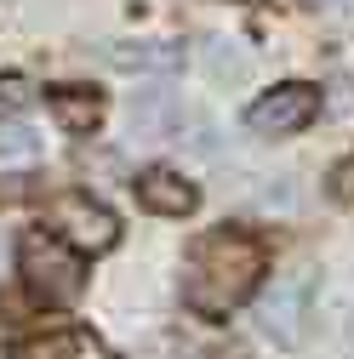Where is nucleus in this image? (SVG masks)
Listing matches in <instances>:
<instances>
[{
    "label": "nucleus",
    "mask_w": 354,
    "mask_h": 359,
    "mask_svg": "<svg viewBox=\"0 0 354 359\" xmlns=\"http://www.w3.org/2000/svg\"><path fill=\"white\" fill-rule=\"evenodd\" d=\"M263 280V245L240 229H211L189 245L183 262V302L206 320L217 313H235Z\"/></svg>",
    "instance_id": "nucleus-1"
},
{
    "label": "nucleus",
    "mask_w": 354,
    "mask_h": 359,
    "mask_svg": "<svg viewBox=\"0 0 354 359\" xmlns=\"http://www.w3.org/2000/svg\"><path fill=\"white\" fill-rule=\"evenodd\" d=\"M18 274L23 285L46 302V308H69L80 291H86V268L74 257L69 240H58L52 229H29L23 245H18Z\"/></svg>",
    "instance_id": "nucleus-2"
},
{
    "label": "nucleus",
    "mask_w": 354,
    "mask_h": 359,
    "mask_svg": "<svg viewBox=\"0 0 354 359\" xmlns=\"http://www.w3.org/2000/svg\"><path fill=\"white\" fill-rule=\"evenodd\" d=\"M46 229L58 240H69L74 251H109L120 240L114 211L103 200H92V194H80V189H63V194L46 200Z\"/></svg>",
    "instance_id": "nucleus-3"
},
{
    "label": "nucleus",
    "mask_w": 354,
    "mask_h": 359,
    "mask_svg": "<svg viewBox=\"0 0 354 359\" xmlns=\"http://www.w3.org/2000/svg\"><path fill=\"white\" fill-rule=\"evenodd\" d=\"M315 114H320V92H315V86H303V80H286V86L263 92L246 109V126L257 131V137H286V131H303Z\"/></svg>",
    "instance_id": "nucleus-4"
},
{
    "label": "nucleus",
    "mask_w": 354,
    "mask_h": 359,
    "mask_svg": "<svg viewBox=\"0 0 354 359\" xmlns=\"http://www.w3.org/2000/svg\"><path fill=\"white\" fill-rule=\"evenodd\" d=\"M303 313H308V280H280L269 297H263L257 325H263V337H275V342H297L303 337Z\"/></svg>",
    "instance_id": "nucleus-5"
},
{
    "label": "nucleus",
    "mask_w": 354,
    "mask_h": 359,
    "mask_svg": "<svg viewBox=\"0 0 354 359\" xmlns=\"http://www.w3.org/2000/svg\"><path fill=\"white\" fill-rule=\"evenodd\" d=\"M12 359H109V348L92 337V331H34L23 342H12Z\"/></svg>",
    "instance_id": "nucleus-6"
},
{
    "label": "nucleus",
    "mask_w": 354,
    "mask_h": 359,
    "mask_svg": "<svg viewBox=\"0 0 354 359\" xmlns=\"http://www.w3.org/2000/svg\"><path fill=\"white\" fill-rule=\"evenodd\" d=\"M138 200H143L149 211H160V217H189V211L200 205L195 183H183V177L166 171V165H149V171L138 177Z\"/></svg>",
    "instance_id": "nucleus-7"
},
{
    "label": "nucleus",
    "mask_w": 354,
    "mask_h": 359,
    "mask_svg": "<svg viewBox=\"0 0 354 359\" xmlns=\"http://www.w3.org/2000/svg\"><path fill=\"white\" fill-rule=\"evenodd\" d=\"M46 109L58 114L63 131H92V126L103 120V97H98V92H80V86H63V92H52Z\"/></svg>",
    "instance_id": "nucleus-8"
},
{
    "label": "nucleus",
    "mask_w": 354,
    "mask_h": 359,
    "mask_svg": "<svg viewBox=\"0 0 354 359\" xmlns=\"http://www.w3.org/2000/svg\"><path fill=\"white\" fill-rule=\"evenodd\" d=\"M109 63L114 69H138V74H171L177 63H183V52L166 46V40H143V46H114Z\"/></svg>",
    "instance_id": "nucleus-9"
},
{
    "label": "nucleus",
    "mask_w": 354,
    "mask_h": 359,
    "mask_svg": "<svg viewBox=\"0 0 354 359\" xmlns=\"http://www.w3.org/2000/svg\"><path fill=\"white\" fill-rule=\"evenodd\" d=\"M177 120V103L166 97V92H143L138 103H131V137H143V143H155L160 131Z\"/></svg>",
    "instance_id": "nucleus-10"
},
{
    "label": "nucleus",
    "mask_w": 354,
    "mask_h": 359,
    "mask_svg": "<svg viewBox=\"0 0 354 359\" xmlns=\"http://www.w3.org/2000/svg\"><path fill=\"white\" fill-rule=\"evenodd\" d=\"M29 97H34V86L23 74H0V109H29Z\"/></svg>",
    "instance_id": "nucleus-11"
},
{
    "label": "nucleus",
    "mask_w": 354,
    "mask_h": 359,
    "mask_svg": "<svg viewBox=\"0 0 354 359\" xmlns=\"http://www.w3.org/2000/svg\"><path fill=\"white\" fill-rule=\"evenodd\" d=\"M0 154H34V137H29V126H18V120H6L0 126Z\"/></svg>",
    "instance_id": "nucleus-12"
},
{
    "label": "nucleus",
    "mask_w": 354,
    "mask_h": 359,
    "mask_svg": "<svg viewBox=\"0 0 354 359\" xmlns=\"http://www.w3.org/2000/svg\"><path fill=\"white\" fill-rule=\"evenodd\" d=\"M332 194H337V200H348V205H354V160H343V165H337V171H332Z\"/></svg>",
    "instance_id": "nucleus-13"
},
{
    "label": "nucleus",
    "mask_w": 354,
    "mask_h": 359,
    "mask_svg": "<svg viewBox=\"0 0 354 359\" xmlns=\"http://www.w3.org/2000/svg\"><path fill=\"white\" fill-rule=\"evenodd\" d=\"M320 6H348V0H320Z\"/></svg>",
    "instance_id": "nucleus-14"
}]
</instances>
